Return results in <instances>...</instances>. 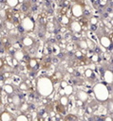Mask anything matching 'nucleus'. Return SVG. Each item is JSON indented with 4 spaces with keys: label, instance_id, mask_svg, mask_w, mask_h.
<instances>
[{
    "label": "nucleus",
    "instance_id": "c9c22d12",
    "mask_svg": "<svg viewBox=\"0 0 113 121\" xmlns=\"http://www.w3.org/2000/svg\"><path fill=\"white\" fill-rule=\"evenodd\" d=\"M75 56H76V57H78V58H80V57H82V56H83V54H82V52H81V51H76Z\"/></svg>",
    "mask_w": 113,
    "mask_h": 121
},
{
    "label": "nucleus",
    "instance_id": "e433bc0d",
    "mask_svg": "<svg viewBox=\"0 0 113 121\" xmlns=\"http://www.w3.org/2000/svg\"><path fill=\"white\" fill-rule=\"evenodd\" d=\"M11 59H12V57H10V56H7L6 57V60H7V61H8L9 64L11 62Z\"/></svg>",
    "mask_w": 113,
    "mask_h": 121
},
{
    "label": "nucleus",
    "instance_id": "4468645a",
    "mask_svg": "<svg viewBox=\"0 0 113 121\" xmlns=\"http://www.w3.org/2000/svg\"><path fill=\"white\" fill-rule=\"evenodd\" d=\"M33 43H34V41H33V39L30 38V37H24V38L22 39V43H23L24 46L29 47V46H31V45L33 44Z\"/></svg>",
    "mask_w": 113,
    "mask_h": 121
},
{
    "label": "nucleus",
    "instance_id": "79ce46f5",
    "mask_svg": "<svg viewBox=\"0 0 113 121\" xmlns=\"http://www.w3.org/2000/svg\"><path fill=\"white\" fill-rule=\"evenodd\" d=\"M67 72H68V73H71V74H72V73L74 72V69H73L72 67H68V68H67Z\"/></svg>",
    "mask_w": 113,
    "mask_h": 121
},
{
    "label": "nucleus",
    "instance_id": "4be33fe9",
    "mask_svg": "<svg viewBox=\"0 0 113 121\" xmlns=\"http://www.w3.org/2000/svg\"><path fill=\"white\" fill-rule=\"evenodd\" d=\"M77 44H78V46H79L81 49H86V48H87L85 40H80V41H78Z\"/></svg>",
    "mask_w": 113,
    "mask_h": 121
},
{
    "label": "nucleus",
    "instance_id": "37998d69",
    "mask_svg": "<svg viewBox=\"0 0 113 121\" xmlns=\"http://www.w3.org/2000/svg\"><path fill=\"white\" fill-rule=\"evenodd\" d=\"M7 100H8V102H9V103H12V97H11V95H9Z\"/></svg>",
    "mask_w": 113,
    "mask_h": 121
},
{
    "label": "nucleus",
    "instance_id": "f8f14e48",
    "mask_svg": "<svg viewBox=\"0 0 113 121\" xmlns=\"http://www.w3.org/2000/svg\"><path fill=\"white\" fill-rule=\"evenodd\" d=\"M18 110L21 112V113L26 114L29 111V104L27 103V102H22L21 105L18 107Z\"/></svg>",
    "mask_w": 113,
    "mask_h": 121
},
{
    "label": "nucleus",
    "instance_id": "9d476101",
    "mask_svg": "<svg viewBox=\"0 0 113 121\" xmlns=\"http://www.w3.org/2000/svg\"><path fill=\"white\" fill-rule=\"evenodd\" d=\"M11 97H12V105H13V107H15V108H17L18 109V107L21 105V103H22V99H21V97H20V95H17V94H13L12 95H11Z\"/></svg>",
    "mask_w": 113,
    "mask_h": 121
},
{
    "label": "nucleus",
    "instance_id": "5701e85b",
    "mask_svg": "<svg viewBox=\"0 0 113 121\" xmlns=\"http://www.w3.org/2000/svg\"><path fill=\"white\" fill-rule=\"evenodd\" d=\"M85 42H86V45H87V48H89V49H91V50H93V49H95V43L91 41V40H89V39H87V40H85Z\"/></svg>",
    "mask_w": 113,
    "mask_h": 121
},
{
    "label": "nucleus",
    "instance_id": "c03bdc74",
    "mask_svg": "<svg viewBox=\"0 0 113 121\" xmlns=\"http://www.w3.org/2000/svg\"><path fill=\"white\" fill-rule=\"evenodd\" d=\"M106 3H107V0H101V5L102 6H104Z\"/></svg>",
    "mask_w": 113,
    "mask_h": 121
},
{
    "label": "nucleus",
    "instance_id": "7c9ffc66",
    "mask_svg": "<svg viewBox=\"0 0 113 121\" xmlns=\"http://www.w3.org/2000/svg\"><path fill=\"white\" fill-rule=\"evenodd\" d=\"M10 64L12 65V67H16V66L19 64V61H18L17 60H15L14 58H12V59H11V62H10Z\"/></svg>",
    "mask_w": 113,
    "mask_h": 121
},
{
    "label": "nucleus",
    "instance_id": "bb28decb",
    "mask_svg": "<svg viewBox=\"0 0 113 121\" xmlns=\"http://www.w3.org/2000/svg\"><path fill=\"white\" fill-rule=\"evenodd\" d=\"M61 22H62V24H64V25H67V24L69 23V18H68L67 16H66V15H63L62 18H61Z\"/></svg>",
    "mask_w": 113,
    "mask_h": 121
},
{
    "label": "nucleus",
    "instance_id": "f3484780",
    "mask_svg": "<svg viewBox=\"0 0 113 121\" xmlns=\"http://www.w3.org/2000/svg\"><path fill=\"white\" fill-rule=\"evenodd\" d=\"M68 102H69V98H68V96H66V95H62V96H60L59 103H60L61 105L66 107L67 104H68Z\"/></svg>",
    "mask_w": 113,
    "mask_h": 121
},
{
    "label": "nucleus",
    "instance_id": "0eeeda50",
    "mask_svg": "<svg viewBox=\"0 0 113 121\" xmlns=\"http://www.w3.org/2000/svg\"><path fill=\"white\" fill-rule=\"evenodd\" d=\"M71 11H72L73 16H75V17H80V16H82V14H83V8H82L80 5L75 4V5H73Z\"/></svg>",
    "mask_w": 113,
    "mask_h": 121
},
{
    "label": "nucleus",
    "instance_id": "8fccbe9b",
    "mask_svg": "<svg viewBox=\"0 0 113 121\" xmlns=\"http://www.w3.org/2000/svg\"><path fill=\"white\" fill-rule=\"evenodd\" d=\"M0 50H1V44H0Z\"/></svg>",
    "mask_w": 113,
    "mask_h": 121
},
{
    "label": "nucleus",
    "instance_id": "6ab92c4d",
    "mask_svg": "<svg viewBox=\"0 0 113 121\" xmlns=\"http://www.w3.org/2000/svg\"><path fill=\"white\" fill-rule=\"evenodd\" d=\"M28 66H29V68L34 69L35 67L38 66V60L36 59H30L28 60Z\"/></svg>",
    "mask_w": 113,
    "mask_h": 121
},
{
    "label": "nucleus",
    "instance_id": "aec40b11",
    "mask_svg": "<svg viewBox=\"0 0 113 121\" xmlns=\"http://www.w3.org/2000/svg\"><path fill=\"white\" fill-rule=\"evenodd\" d=\"M107 111L109 112V115H112V112H113V102H112V98L110 97L109 100H107Z\"/></svg>",
    "mask_w": 113,
    "mask_h": 121
},
{
    "label": "nucleus",
    "instance_id": "3c124183",
    "mask_svg": "<svg viewBox=\"0 0 113 121\" xmlns=\"http://www.w3.org/2000/svg\"><path fill=\"white\" fill-rule=\"evenodd\" d=\"M0 93H1V87H0Z\"/></svg>",
    "mask_w": 113,
    "mask_h": 121
},
{
    "label": "nucleus",
    "instance_id": "ddd939ff",
    "mask_svg": "<svg viewBox=\"0 0 113 121\" xmlns=\"http://www.w3.org/2000/svg\"><path fill=\"white\" fill-rule=\"evenodd\" d=\"M24 57H25V53L22 51V50H16L14 53H13V57L15 60H17L18 61H21L24 60Z\"/></svg>",
    "mask_w": 113,
    "mask_h": 121
},
{
    "label": "nucleus",
    "instance_id": "dca6fc26",
    "mask_svg": "<svg viewBox=\"0 0 113 121\" xmlns=\"http://www.w3.org/2000/svg\"><path fill=\"white\" fill-rule=\"evenodd\" d=\"M56 110H57V113H60L61 115H66V109L65 106L61 105L60 103L58 104V106H56Z\"/></svg>",
    "mask_w": 113,
    "mask_h": 121
},
{
    "label": "nucleus",
    "instance_id": "f704fd0d",
    "mask_svg": "<svg viewBox=\"0 0 113 121\" xmlns=\"http://www.w3.org/2000/svg\"><path fill=\"white\" fill-rule=\"evenodd\" d=\"M66 85H68V84H67V82H66V80H62V81L60 82V86H61V88H62V89H64Z\"/></svg>",
    "mask_w": 113,
    "mask_h": 121
},
{
    "label": "nucleus",
    "instance_id": "49530a36",
    "mask_svg": "<svg viewBox=\"0 0 113 121\" xmlns=\"http://www.w3.org/2000/svg\"><path fill=\"white\" fill-rule=\"evenodd\" d=\"M49 119H50V121H59V120L56 119L55 117H49Z\"/></svg>",
    "mask_w": 113,
    "mask_h": 121
},
{
    "label": "nucleus",
    "instance_id": "c85d7f7f",
    "mask_svg": "<svg viewBox=\"0 0 113 121\" xmlns=\"http://www.w3.org/2000/svg\"><path fill=\"white\" fill-rule=\"evenodd\" d=\"M85 113H87V114H92L93 112H94L93 109H92L89 105H87V106L85 107Z\"/></svg>",
    "mask_w": 113,
    "mask_h": 121
},
{
    "label": "nucleus",
    "instance_id": "603ef678",
    "mask_svg": "<svg viewBox=\"0 0 113 121\" xmlns=\"http://www.w3.org/2000/svg\"><path fill=\"white\" fill-rule=\"evenodd\" d=\"M0 121H1V119H0Z\"/></svg>",
    "mask_w": 113,
    "mask_h": 121
},
{
    "label": "nucleus",
    "instance_id": "a19ab883",
    "mask_svg": "<svg viewBox=\"0 0 113 121\" xmlns=\"http://www.w3.org/2000/svg\"><path fill=\"white\" fill-rule=\"evenodd\" d=\"M61 76H62V74H61L60 72H56V73H55V77H56L57 78H60Z\"/></svg>",
    "mask_w": 113,
    "mask_h": 121
},
{
    "label": "nucleus",
    "instance_id": "09e8293b",
    "mask_svg": "<svg viewBox=\"0 0 113 121\" xmlns=\"http://www.w3.org/2000/svg\"><path fill=\"white\" fill-rule=\"evenodd\" d=\"M18 1H19V2H23V0H18Z\"/></svg>",
    "mask_w": 113,
    "mask_h": 121
},
{
    "label": "nucleus",
    "instance_id": "412c9836",
    "mask_svg": "<svg viewBox=\"0 0 113 121\" xmlns=\"http://www.w3.org/2000/svg\"><path fill=\"white\" fill-rule=\"evenodd\" d=\"M76 119H77V116L74 115V114H72V113L66 114V116L64 118L65 121H76Z\"/></svg>",
    "mask_w": 113,
    "mask_h": 121
},
{
    "label": "nucleus",
    "instance_id": "cd10ccee",
    "mask_svg": "<svg viewBox=\"0 0 113 121\" xmlns=\"http://www.w3.org/2000/svg\"><path fill=\"white\" fill-rule=\"evenodd\" d=\"M76 106H77L78 108H84L85 102H83V101L80 100V99H76Z\"/></svg>",
    "mask_w": 113,
    "mask_h": 121
},
{
    "label": "nucleus",
    "instance_id": "58836bf2",
    "mask_svg": "<svg viewBox=\"0 0 113 121\" xmlns=\"http://www.w3.org/2000/svg\"><path fill=\"white\" fill-rule=\"evenodd\" d=\"M4 66V59L3 58H0V69Z\"/></svg>",
    "mask_w": 113,
    "mask_h": 121
},
{
    "label": "nucleus",
    "instance_id": "de8ad7c7",
    "mask_svg": "<svg viewBox=\"0 0 113 121\" xmlns=\"http://www.w3.org/2000/svg\"><path fill=\"white\" fill-rule=\"evenodd\" d=\"M10 121H16V120H15V117H13V118H12Z\"/></svg>",
    "mask_w": 113,
    "mask_h": 121
},
{
    "label": "nucleus",
    "instance_id": "2eb2a0df",
    "mask_svg": "<svg viewBox=\"0 0 113 121\" xmlns=\"http://www.w3.org/2000/svg\"><path fill=\"white\" fill-rule=\"evenodd\" d=\"M63 90H64L65 95H66V96H70L74 92V88L72 85H66Z\"/></svg>",
    "mask_w": 113,
    "mask_h": 121
},
{
    "label": "nucleus",
    "instance_id": "2f4dec72",
    "mask_svg": "<svg viewBox=\"0 0 113 121\" xmlns=\"http://www.w3.org/2000/svg\"><path fill=\"white\" fill-rule=\"evenodd\" d=\"M97 23H98V19H97L96 17H94V16H93V17H91V18H90V24H91V25L95 26Z\"/></svg>",
    "mask_w": 113,
    "mask_h": 121
},
{
    "label": "nucleus",
    "instance_id": "a18cd8bd",
    "mask_svg": "<svg viewBox=\"0 0 113 121\" xmlns=\"http://www.w3.org/2000/svg\"><path fill=\"white\" fill-rule=\"evenodd\" d=\"M59 94H60V95H61V96H62V95H65L64 90H63V89H61V90H60V92H59Z\"/></svg>",
    "mask_w": 113,
    "mask_h": 121
},
{
    "label": "nucleus",
    "instance_id": "c756f323",
    "mask_svg": "<svg viewBox=\"0 0 113 121\" xmlns=\"http://www.w3.org/2000/svg\"><path fill=\"white\" fill-rule=\"evenodd\" d=\"M91 60L94 61V62L99 61V60H100V57H99V55H98V54H93L92 57H91Z\"/></svg>",
    "mask_w": 113,
    "mask_h": 121
},
{
    "label": "nucleus",
    "instance_id": "473e14b6",
    "mask_svg": "<svg viewBox=\"0 0 113 121\" xmlns=\"http://www.w3.org/2000/svg\"><path fill=\"white\" fill-rule=\"evenodd\" d=\"M94 121H104V117L100 116V115H95L94 116Z\"/></svg>",
    "mask_w": 113,
    "mask_h": 121
},
{
    "label": "nucleus",
    "instance_id": "7ed1b4c3",
    "mask_svg": "<svg viewBox=\"0 0 113 121\" xmlns=\"http://www.w3.org/2000/svg\"><path fill=\"white\" fill-rule=\"evenodd\" d=\"M21 26L24 30L26 31H31L34 28V22L30 17H24L21 21Z\"/></svg>",
    "mask_w": 113,
    "mask_h": 121
},
{
    "label": "nucleus",
    "instance_id": "393cba45",
    "mask_svg": "<svg viewBox=\"0 0 113 121\" xmlns=\"http://www.w3.org/2000/svg\"><path fill=\"white\" fill-rule=\"evenodd\" d=\"M18 3H19V1H18V0H7V4H8L9 7H11V8H13V7L17 6V5H18Z\"/></svg>",
    "mask_w": 113,
    "mask_h": 121
},
{
    "label": "nucleus",
    "instance_id": "a211bd4d",
    "mask_svg": "<svg viewBox=\"0 0 113 121\" xmlns=\"http://www.w3.org/2000/svg\"><path fill=\"white\" fill-rule=\"evenodd\" d=\"M15 120H16V121H29V119H28V117L27 116V114H24V113L18 114V115L15 117Z\"/></svg>",
    "mask_w": 113,
    "mask_h": 121
},
{
    "label": "nucleus",
    "instance_id": "a878e982",
    "mask_svg": "<svg viewBox=\"0 0 113 121\" xmlns=\"http://www.w3.org/2000/svg\"><path fill=\"white\" fill-rule=\"evenodd\" d=\"M19 89L22 90V91H27L28 89V86L25 83V81H22L20 84H19Z\"/></svg>",
    "mask_w": 113,
    "mask_h": 121
},
{
    "label": "nucleus",
    "instance_id": "b1692460",
    "mask_svg": "<svg viewBox=\"0 0 113 121\" xmlns=\"http://www.w3.org/2000/svg\"><path fill=\"white\" fill-rule=\"evenodd\" d=\"M85 78H91L92 76H94V73H93L92 69H90V68L85 69Z\"/></svg>",
    "mask_w": 113,
    "mask_h": 121
},
{
    "label": "nucleus",
    "instance_id": "72a5a7b5",
    "mask_svg": "<svg viewBox=\"0 0 113 121\" xmlns=\"http://www.w3.org/2000/svg\"><path fill=\"white\" fill-rule=\"evenodd\" d=\"M6 26H7L8 29H11V28H13V24L10 23V22H7L6 23Z\"/></svg>",
    "mask_w": 113,
    "mask_h": 121
},
{
    "label": "nucleus",
    "instance_id": "ea45409f",
    "mask_svg": "<svg viewBox=\"0 0 113 121\" xmlns=\"http://www.w3.org/2000/svg\"><path fill=\"white\" fill-rule=\"evenodd\" d=\"M66 48L67 51H71V50L73 49V46H72V45H70V46H69V45H66Z\"/></svg>",
    "mask_w": 113,
    "mask_h": 121
},
{
    "label": "nucleus",
    "instance_id": "1a4fd4ad",
    "mask_svg": "<svg viewBox=\"0 0 113 121\" xmlns=\"http://www.w3.org/2000/svg\"><path fill=\"white\" fill-rule=\"evenodd\" d=\"M3 91L9 95H12L14 94V87L10 83H5L3 86Z\"/></svg>",
    "mask_w": 113,
    "mask_h": 121
},
{
    "label": "nucleus",
    "instance_id": "f03ea898",
    "mask_svg": "<svg viewBox=\"0 0 113 121\" xmlns=\"http://www.w3.org/2000/svg\"><path fill=\"white\" fill-rule=\"evenodd\" d=\"M93 94L96 100L100 103L107 102L108 98L111 97V90L108 89V86L104 82L96 83L93 86Z\"/></svg>",
    "mask_w": 113,
    "mask_h": 121
},
{
    "label": "nucleus",
    "instance_id": "39448f33",
    "mask_svg": "<svg viewBox=\"0 0 113 121\" xmlns=\"http://www.w3.org/2000/svg\"><path fill=\"white\" fill-rule=\"evenodd\" d=\"M104 82L105 83H108V84H112L113 82V73H112V70L111 69H106L104 73Z\"/></svg>",
    "mask_w": 113,
    "mask_h": 121
},
{
    "label": "nucleus",
    "instance_id": "4c0bfd02",
    "mask_svg": "<svg viewBox=\"0 0 113 121\" xmlns=\"http://www.w3.org/2000/svg\"><path fill=\"white\" fill-rule=\"evenodd\" d=\"M104 121H112V115L105 116V117H104Z\"/></svg>",
    "mask_w": 113,
    "mask_h": 121
},
{
    "label": "nucleus",
    "instance_id": "20e7f679",
    "mask_svg": "<svg viewBox=\"0 0 113 121\" xmlns=\"http://www.w3.org/2000/svg\"><path fill=\"white\" fill-rule=\"evenodd\" d=\"M99 41H100V43H101V45H102L103 47H104V48L111 47L112 42H111L110 37H108V36H106V35H102V36L99 37Z\"/></svg>",
    "mask_w": 113,
    "mask_h": 121
},
{
    "label": "nucleus",
    "instance_id": "423d86ee",
    "mask_svg": "<svg viewBox=\"0 0 113 121\" xmlns=\"http://www.w3.org/2000/svg\"><path fill=\"white\" fill-rule=\"evenodd\" d=\"M13 118V115L11 114L10 112L7 111V110H4L0 112V119L1 121H10L11 119Z\"/></svg>",
    "mask_w": 113,
    "mask_h": 121
},
{
    "label": "nucleus",
    "instance_id": "864d4df0",
    "mask_svg": "<svg viewBox=\"0 0 113 121\" xmlns=\"http://www.w3.org/2000/svg\"><path fill=\"white\" fill-rule=\"evenodd\" d=\"M52 1H54V0H52Z\"/></svg>",
    "mask_w": 113,
    "mask_h": 121
},
{
    "label": "nucleus",
    "instance_id": "f257e3e1",
    "mask_svg": "<svg viewBox=\"0 0 113 121\" xmlns=\"http://www.w3.org/2000/svg\"><path fill=\"white\" fill-rule=\"evenodd\" d=\"M36 91L41 96L44 97L51 95L54 91V84L52 79L48 77L38 78L36 80Z\"/></svg>",
    "mask_w": 113,
    "mask_h": 121
},
{
    "label": "nucleus",
    "instance_id": "6e6552de",
    "mask_svg": "<svg viewBox=\"0 0 113 121\" xmlns=\"http://www.w3.org/2000/svg\"><path fill=\"white\" fill-rule=\"evenodd\" d=\"M76 99H80L82 100L83 102H85L87 101L88 99V95L86 92L83 91V90H79L77 93H76Z\"/></svg>",
    "mask_w": 113,
    "mask_h": 121
},
{
    "label": "nucleus",
    "instance_id": "9b49d317",
    "mask_svg": "<svg viewBox=\"0 0 113 121\" xmlns=\"http://www.w3.org/2000/svg\"><path fill=\"white\" fill-rule=\"evenodd\" d=\"M70 28H71V30H72L73 32H75V33H79V32L82 31V26H81V24H80L79 22H77V21H74V22L71 23Z\"/></svg>",
    "mask_w": 113,
    "mask_h": 121
}]
</instances>
